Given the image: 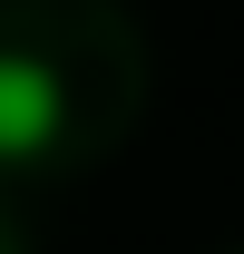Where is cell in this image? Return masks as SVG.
<instances>
[{"label": "cell", "mask_w": 244, "mask_h": 254, "mask_svg": "<svg viewBox=\"0 0 244 254\" xmlns=\"http://www.w3.org/2000/svg\"><path fill=\"white\" fill-rule=\"evenodd\" d=\"M59 118H68L59 68H49V59H30V49H0V166L39 157V147L59 137Z\"/></svg>", "instance_id": "6da1fadb"}]
</instances>
